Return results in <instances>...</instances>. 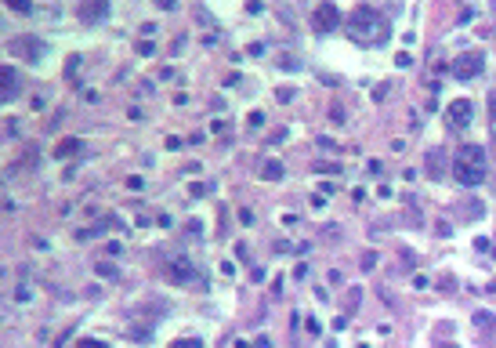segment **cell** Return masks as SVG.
<instances>
[{
  "instance_id": "1",
  "label": "cell",
  "mask_w": 496,
  "mask_h": 348,
  "mask_svg": "<svg viewBox=\"0 0 496 348\" xmlns=\"http://www.w3.org/2000/svg\"><path fill=\"white\" fill-rule=\"evenodd\" d=\"M348 33H351V40H359V44H388L391 40V26H388V19L384 15H377L370 4H359L355 11L348 15Z\"/></svg>"
},
{
  "instance_id": "2",
  "label": "cell",
  "mask_w": 496,
  "mask_h": 348,
  "mask_svg": "<svg viewBox=\"0 0 496 348\" xmlns=\"http://www.w3.org/2000/svg\"><path fill=\"white\" fill-rule=\"evenodd\" d=\"M489 174V164H486V153L482 146H460L457 156H453V178L463 185V189H478L486 182Z\"/></svg>"
},
{
  "instance_id": "3",
  "label": "cell",
  "mask_w": 496,
  "mask_h": 348,
  "mask_svg": "<svg viewBox=\"0 0 496 348\" xmlns=\"http://www.w3.org/2000/svg\"><path fill=\"white\" fill-rule=\"evenodd\" d=\"M482 69H486V55H482V51H463V55L453 58V66H450V73L457 76L460 84H463V80H475V76H482Z\"/></svg>"
},
{
  "instance_id": "4",
  "label": "cell",
  "mask_w": 496,
  "mask_h": 348,
  "mask_svg": "<svg viewBox=\"0 0 496 348\" xmlns=\"http://www.w3.org/2000/svg\"><path fill=\"white\" fill-rule=\"evenodd\" d=\"M312 29L315 33H333L341 29V8L333 0H319V8L312 11Z\"/></svg>"
},
{
  "instance_id": "5",
  "label": "cell",
  "mask_w": 496,
  "mask_h": 348,
  "mask_svg": "<svg viewBox=\"0 0 496 348\" xmlns=\"http://www.w3.org/2000/svg\"><path fill=\"white\" fill-rule=\"evenodd\" d=\"M76 19L84 26H98L109 19V0H80L76 4Z\"/></svg>"
},
{
  "instance_id": "6",
  "label": "cell",
  "mask_w": 496,
  "mask_h": 348,
  "mask_svg": "<svg viewBox=\"0 0 496 348\" xmlns=\"http://www.w3.org/2000/svg\"><path fill=\"white\" fill-rule=\"evenodd\" d=\"M8 51H11V55H19V58H26V62H40L44 44H40L37 37H15V40L8 44Z\"/></svg>"
},
{
  "instance_id": "7",
  "label": "cell",
  "mask_w": 496,
  "mask_h": 348,
  "mask_svg": "<svg viewBox=\"0 0 496 348\" xmlns=\"http://www.w3.org/2000/svg\"><path fill=\"white\" fill-rule=\"evenodd\" d=\"M471 113H475L471 98H457V102H450V123H453V128H468V123H471Z\"/></svg>"
},
{
  "instance_id": "8",
  "label": "cell",
  "mask_w": 496,
  "mask_h": 348,
  "mask_svg": "<svg viewBox=\"0 0 496 348\" xmlns=\"http://www.w3.org/2000/svg\"><path fill=\"white\" fill-rule=\"evenodd\" d=\"M19 94V76L11 66H0V102H11Z\"/></svg>"
},
{
  "instance_id": "9",
  "label": "cell",
  "mask_w": 496,
  "mask_h": 348,
  "mask_svg": "<svg viewBox=\"0 0 496 348\" xmlns=\"http://www.w3.org/2000/svg\"><path fill=\"white\" fill-rule=\"evenodd\" d=\"M427 174H431V178H435V182H439L442 174H445V153H442L439 146L427 153Z\"/></svg>"
},
{
  "instance_id": "10",
  "label": "cell",
  "mask_w": 496,
  "mask_h": 348,
  "mask_svg": "<svg viewBox=\"0 0 496 348\" xmlns=\"http://www.w3.org/2000/svg\"><path fill=\"white\" fill-rule=\"evenodd\" d=\"M167 276H170L174 283H185V279H192V265H188V261H174V265L167 268Z\"/></svg>"
},
{
  "instance_id": "11",
  "label": "cell",
  "mask_w": 496,
  "mask_h": 348,
  "mask_svg": "<svg viewBox=\"0 0 496 348\" xmlns=\"http://www.w3.org/2000/svg\"><path fill=\"white\" fill-rule=\"evenodd\" d=\"M261 178H268V182H279V178H283V164H279V160H265V167H261Z\"/></svg>"
},
{
  "instance_id": "12",
  "label": "cell",
  "mask_w": 496,
  "mask_h": 348,
  "mask_svg": "<svg viewBox=\"0 0 496 348\" xmlns=\"http://www.w3.org/2000/svg\"><path fill=\"white\" fill-rule=\"evenodd\" d=\"M4 4H8L11 11H19V15H29V11H33V4H29V0H4Z\"/></svg>"
},
{
  "instance_id": "13",
  "label": "cell",
  "mask_w": 496,
  "mask_h": 348,
  "mask_svg": "<svg viewBox=\"0 0 496 348\" xmlns=\"http://www.w3.org/2000/svg\"><path fill=\"white\" fill-rule=\"evenodd\" d=\"M475 323H478V327H496V315H493V312H478Z\"/></svg>"
},
{
  "instance_id": "14",
  "label": "cell",
  "mask_w": 496,
  "mask_h": 348,
  "mask_svg": "<svg viewBox=\"0 0 496 348\" xmlns=\"http://www.w3.org/2000/svg\"><path fill=\"white\" fill-rule=\"evenodd\" d=\"M170 348H203V341H196V338H178Z\"/></svg>"
},
{
  "instance_id": "15",
  "label": "cell",
  "mask_w": 496,
  "mask_h": 348,
  "mask_svg": "<svg viewBox=\"0 0 496 348\" xmlns=\"http://www.w3.org/2000/svg\"><path fill=\"white\" fill-rule=\"evenodd\" d=\"M395 66H398V69H409V66H413V55H409V51H402V55L395 58Z\"/></svg>"
},
{
  "instance_id": "16",
  "label": "cell",
  "mask_w": 496,
  "mask_h": 348,
  "mask_svg": "<svg viewBox=\"0 0 496 348\" xmlns=\"http://www.w3.org/2000/svg\"><path fill=\"white\" fill-rule=\"evenodd\" d=\"M80 149V141L76 138H69V141H62V149H58V156H66V153H76Z\"/></svg>"
},
{
  "instance_id": "17",
  "label": "cell",
  "mask_w": 496,
  "mask_h": 348,
  "mask_svg": "<svg viewBox=\"0 0 496 348\" xmlns=\"http://www.w3.org/2000/svg\"><path fill=\"white\" fill-rule=\"evenodd\" d=\"M435 232L445 240V236H453V225H450V221H439V225H435Z\"/></svg>"
},
{
  "instance_id": "18",
  "label": "cell",
  "mask_w": 496,
  "mask_h": 348,
  "mask_svg": "<svg viewBox=\"0 0 496 348\" xmlns=\"http://www.w3.org/2000/svg\"><path fill=\"white\" fill-rule=\"evenodd\" d=\"M330 120H333V123H344V109L333 105V109H330Z\"/></svg>"
},
{
  "instance_id": "19",
  "label": "cell",
  "mask_w": 496,
  "mask_h": 348,
  "mask_svg": "<svg viewBox=\"0 0 496 348\" xmlns=\"http://www.w3.org/2000/svg\"><path fill=\"white\" fill-rule=\"evenodd\" d=\"M489 120L496 123V87L489 91Z\"/></svg>"
},
{
  "instance_id": "20",
  "label": "cell",
  "mask_w": 496,
  "mask_h": 348,
  "mask_svg": "<svg viewBox=\"0 0 496 348\" xmlns=\"http://www.w3.org/2000/svg\"><path fill=\"white\" fill-rule=\"evenodd\" d=\"M76 348H105V345H102V341H94V338H87V341H80Z\"/></svg>"
},
{
  "instance_id": "21",
  "label": "cell",
  "mask_w": 496,
  "mask_h": 348,
  "mask_svg": "<svg viewBox=\"0 0 496 348\" xmlns=\"http://www.w3.org/2000/svg\"><path fill=\"white\" fill-rule=\"evenodd\" d=\"M319 171H323V174H337L341 167H337V164H319Z\"/></svg>"
},
{
  "instance_id": "22",
  "label": "cell",
  "mask_w": 496,
  "mask_h": 348,
  "mask_svg": "<svg viewBox=\"0 0 496 348\" xmlns=\"http://www.w3.org/2000/svg\"><path fill=\"white\" fill-rule=\"evenodd\" d=\"M435 348H460V345H453V341H445V345H435Z\"/></svg>"
},
{
  "instance_id": "23",
  "label": "cell",
  "mask_w": 496,
  "mask_h": 348,
  "mask_svg": "<svg viewBox=\"0 0 496 348\" xmlns=\"http://www.w3.org/2000/svg\"><path fill=\"white\" fill-rule=\"evenodd\" d=\"M254 348H268V338H261V341H258V345H254Z\"/></svg>"
},
{
  "instance_id": "24",
  "label": "cell",
  "mask_w": 496,
  "mask_h": 348,
  "mask_svg": "<svg viewBox=\"0 0 496 348\" xmlns=\"http://www.w3.org/2000/svg\"><path fill=\"white\" fill-rule=\"evenodd\" d=\"M489 290H496V283H493V287H489Z\"/></svg>"
}]
</instances>
